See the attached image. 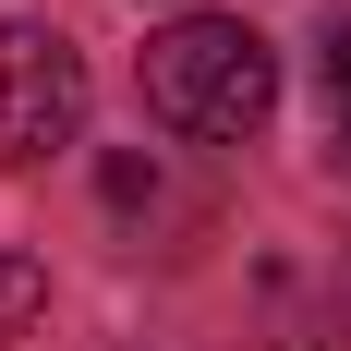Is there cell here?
<instances>
[{
    "label": "cell",
    "instance_id": "cell-1",
    "mask_svg": "<svg viewBox=\"0 0 351 351\" xmlns=\"http://www.w3.org/2000/svg\"><path fill=\"white\" fill-rule=\"evenodd\" d=\"M145 109L170 121V134H254L267 109H279V61H267V36L243 12H182V25L145 36Z\"/></svg>",
    "mask_w": 351,
    "mask_h": 351
},
{
    "label": "cell",
    "instance_id": "cell-2",
    "mask_svg": "<svg viewBox=\"0 0 351 351\" xmlns=\"http://www.w3.org/2000/svg\"><path fill=\"white\" fill-rule=\"evenodd\" d=\"M85 134V49L61 25H0V170H36Z\"/></svg>",
    "mask_w": 351,
    "mask_h": 351
},
{
    "label": "cell",
    "instance_id": "cell-3",
    "mask_svg": "<svg viewBox=\"0 0 351 351\" xmlns=\"http://www.w3.org/2000/svg\"><path fill=\"white\" fill-rule=\"evenodd\" d=\"M36 303H49V267L0 243V339H25V327H36Z\"/></svg>",
    "mask_w": 351,
    "mask_h": 351
},
{
    "label": "cell",
    "instance_id": "cell-4",
    "mask_svg": "<svg viewBox=\"0 0 351 351\" xmlns=\"http://www.w3.org/2000/svg\"><path fill=\"white\" fill-rule=\"evenodd\" d=\"M327 109H339V145H351V25L327 36Z\"/></svg>",
    "mask_w": 351,
    "mask_h": 351
}]
</instances>
